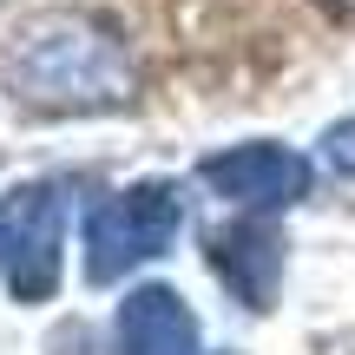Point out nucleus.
Wrapping results in <instances>:
<instances>
[{
  "mask_svg": "<svg viewBox=\"0 0 355 355\" xmlns=\"http://www.w3.org/2000/svg\"><path fill=\"white\" fill-rule=\"evenodd\" d=\"M0 79L26 112H53V119L125 112L139 99V66H132L125 40L73 7H46L13 26L7 53H0Z\"/></svg>",
  "mask_w": 355,
  "mask_h": 355,
  "instance_id": "nucleus-1",
  "label": "nucleus"
},
{
  "mask_svg": "<svg viewBox=\"0 0 355 355\" xmlns=\"http://www.w3.org/2000/svg\"><path fill=\"white\" fill-rule=\"evenodd\" d=\"M184 230V191L171 178H145V184L119 191V198L86 211V277L119 283L125 270L165 257Z\"/></svg>",
  "mask_w": 355,
  "mask_h": 355,
  "instance_id": "nucleus-2",
  "label": "nucleus"
},
{
  "mask_svg": "<svg viewBox=\"0 0 355 355\" xmlns=\"http://www.w3.org/2000/svg\"><path fill=\"white\" fill-rule=\"evenodd\" d=\"M60 243H66V198L60 184H20L0 204V270L13 303H46L60 290Z\"/></svg>",
  "mask_w": 355,
  "mask_h": 355,
  "instance_id": "nucleus-3",
  "label": "nucleus"
},
{
  "mask_svg": "<svg viewBox=\"0 0 355 355\" xmlns=\"http://www.w3.org/2000/svg\"><path fill=\"white\" fill-rule=\"evenodd\" d=\"M198 178L217 191V198L243 204V211H290V204L309 198V158L290 152V145H270V139L211 152L198 165Z\"/></svg>",
  "mask_w": 355,
  "mask_h": 355,
  "instance_id": "nucleus-4",
  "label": "nucleus"
},
{
  "mask_svg": "<svg viewBox=\"0 0 355 355\" xmlns=\"http://www.w3.org/2000/svg\"><path fill=\"white\" fill-rule=\"evenodd\" d=\"M204 257H211V270L230 283V296H237L243 309H270L277 303V283H283V237L270 224H224L204 237Z\"/></svg>",
  "mask_w": 355,
  "mask_h": 355,
  "instance_id": "nucleus-5",
  "label": "nucleus"
},
{
  "mask_svg": "<svg viewBox=\"0 0 355 355\" xmlns=\"http://www.w3.org/2000/svg\"><path fill=\"white\" fill-rule=\"evenodd\" d=\"M119 355H198V316L165 283H145L119 303Z\"/></svg>",
  "mask_w": 355,
  "mask_h": 355,
  "instance_id": "nucleus-6",
  "label": "nucleus"
},
{
  "mask_svg": "<svg viewBox=\"0 0 355 355\" xmlns=\"http://www.w3.org/2000/svg\"><path fill=\"white\" fill-rule=\"evenodd\" d=\"M322 158H329V171L355 178V119H336V125L322 132Z\"/></svg>",
  "mask_w": 355,
  "mask_h": 355,
  "instance_id": "nucleus-7",
  "label": "nucleus"
},
{
  "mask_svg": "<svg viewBox=\"0 0 355 355\" xmlns=\"http://www.w3.org/2000/svg\"><path fill=\"white\" fill-rule=\"evenodd\" d=\"M322 7H336V13H349V20H355V0H322Z\"/></svg>",
  "mask_w": 355,
  "mask_h": 355,
  "instance_id": "nucleus-8",
  "label": "nucleus"
}]
</instances>
